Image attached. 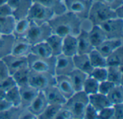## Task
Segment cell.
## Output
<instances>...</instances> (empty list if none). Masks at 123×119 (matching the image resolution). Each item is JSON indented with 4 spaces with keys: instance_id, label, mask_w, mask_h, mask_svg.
<instances>
[{
    "instance_id": "1",
    "label": "cell",
    "mask_w": 123,
    "mask_h": 119,
    "mask_svg": "<svg viewBox=\"0 0 123 119\" xmlns=\"http://www.w3.org/2000/svg\"><path fill=\"white\" fill-rule=\"evenodd\" d=\"M83 21L74 14L66 11L60 14H55L48 24L53 34L63 37L66 35L77 36L82 28Z\"/></svg>"
},
{
    "instance_id": "2",
    "label": "cell",
    "mask_w": 123,
    "mask_h": 119,
    "mask_svg": "<svg viewBox=\"0 0 123 119\" xmlns=\"http://www.w3.org/2000/svg\"><path fill=\"white\" fill-rule=\"evenodd\" d=\"M112 18H116L114 9L98 0L92 1L87 17V20L92 25H99L102 22Z\"/></svg>"
},
{
    "instance_id": "3",
    "label": "cell",
    "mask_w": 123,
    "mask_h": 119,
    "mask_svg": "<svg viewBox=\"0 0 123 119\" xmlns=\"http://www.w3.org/2000/svg\"><path fill=\"white\" fill-rule=\"evenodd\" d=\"M89 104V97L84 91L75 92L68 98L63 106L73 114L74 119H83L86 106Z\"/></svg>"
},
{
    "instance_id": "4",
    "label": "cell",
    "mask_w": 123,
    "mask_h": 119,
    "mask_svg": "<svg viewBox=\"0 0 123 119\" xmlns=\"http://www.w3.org/2000/svg\"><path fill=\"white\" fill-rule=\"evenodd\" d=\"M52 33V29L48 22L35 24L31 22L29 30L25 37L32 45L46 41Z\"/></svg>"
},
{
    "instance_id": "5",
    "label": "cell",
    "mask_w": 123,
    "mask_h": 119,
    "mask_svg": "<svg viewBox=\"0 0 123 119\" xmlns=\"http://www.w3.org/2000/svg\"><path fill=\"white\" fill-rule=\"evenodd\" d=\"M28 68L30 70L41 73H48L55 75V57H41L30 54L27 56Z\"/></svg>"
},
{
    "instance_id": "6",
    "label": "cell",
    "mask_w": 123,
    "mask_h": 119,
    "mask_svg": "<svg viewBox=\"0 0 123 119\" xmlns=\"http://www.w3.org/2000/svg\"><path fill=\"white\" fill-rule=\"evenodd\" d=\"M55 15L50 9L36 2H32L27 17L30 22L35 24H43L48 22Z\"/></svg>"
},
{
    "instance_id": "7",
    "label": "cell",
    "mask_w": 123,
    "mask_h": 119,
    "mask_svg": "<svg viewBox=\"0 0 123 119\" xmlns=\"http://www.w3.org/2000/svg\"><path fill=\"white\" fill-rule=\"evenodd\" d=\"M55 84V75L48 73H41L30 70L29 85L40 91H43L47 88Z\"/></svg>"
},
{
    "instance_id": "8",
    "label": "cell",
    "mask_w": 123,
    "mask_h": 119,
    "mask_svg": "<svg viewBox=\"0 0 123 119\" xmlns=\"http://www.w3.org/2000/svg\"><path fill=\"white\" fill-rule=\"evenodd\" d=\"M67 11L71 12L83 20L87 19L92 4L90 0H63Z\"/></svg>"
},
{
    "instance_id": "9",
    "label": "cell",
    "mask_w": 123,
    "mask_h": 119,
    "mask_svg": "<svg viewBox=\"0 0 123 119\" xmlns=\"http://www.w3.org/2000/svg\"><path fill=\"white\" fill-rule=\"evenodd\" d=\"M107 39H123V19L112 18L99 24Z\"/></svg>"
},
{
    "instance_id": "10",
    "label": "cell",
    "mask_w": 123,
    "mask_h": 119,
    "mask_svg": "<svg viewBox=\"0 0 123 119\" xmlns=\"http://www.w3.org/2000/svg\"><path fill=\"white\" fill-rule=\"evenodd\" d=\"M73 58L63 54L55 57V75H69L74 69Z\"/></svg>"
},
{
    "instance_id": "11",
    "label": "cell",
    "mask_w": 123,
    "mask_h": 119,
    "mask_svg": "<svg viewBox=\"0 0 123 119\" xmlns=\"http://www.w3.org/2000/svg\"><path fill=\"white\" fill-rule=\"evenodd\" d=\"M7 4L12 8V16L17 20L27 17L32 1V0H8Z\"/></svg>"
},
{
    "instance_id": "12",
    "label": "cell",
    "mask_w": 123,
    "mask_h": 119,
    "mask_svg": "<svg viewBox=\"0 0 123 119\" xmlns=\"http://www.w3.org/2000/svg\"><path fill=\"white\" fill-rule=\"evenodd\" d=\"M1 60L3 61V62L6 65L10 75H12L15 72H17L21 69L28 68L27 57H17V56H14L12 54H9V55L4 57Z\"/></svg>"
},
{
    "instance_id": "13",
    "label": "cell",
    "mask_w": 123,
    "mask_h": 119,
    "mask_svg": "<svg viewBox=\"0 0 123 119\" xmlns=\"http://www.w3.org/2000/svg\"><path fill=\"white\" fill-rule=\"evenodd\" d=\"M32 45L26 37H15L12 45L11 54L17 56L27 57L31 54Z\"/></svg>"
},
{
    "instance_id": "14",
    "label": "cell",
    "mask_w": 123,
    "mask_h": 119,
    "mask_svg": "<svg viewBox=\"0 0 123 119\" xmlns=\"http://www.w3.org/2000/svg\"><path fill=\"white\" fill-rule=\"evenodd\" d=\"M88 30L89 29L82 27L76 36L77 54H89L94 48L89 40Z\"/></svg>"
},
{
    "instance_id": "15",
    "label": "cell",
    "mask_w": 123,
    "mask_h": 119,
    "mask_svg": "<svg viewBox=\"0 0 123 119\" xmlns=\"http://www.w3.org/2000/svg\"><path fill=\"white\" fill-rule=\"evenodd\" d=\"M55 85L66 99L69 98L75 93L68 75H55Z\"/></svg>"
},
{
    "instance_id": "16",
    "label": "cell",
    "mask_w": 123,
    "mask_h": 119,
    "mask_svg": "<svg viewBox=\"0 0 123 119\" xmlns=\"http://www.w3.org/2000/svg\"><path fill=\"white\" fill-rule=\"evenodd\" d=\"M18 88L21 98L20 106L24 108H27L31 104L32 101L36 98L40 91L30 85H26Z\"/></svg>"
},
{
    "instance_id": "17",
    "label": "cell",
    "mask_w": 123,
    "mask_h": 119,
    "mask_svg": "<svg viewBox=\"0 0 123 119\" xmlns=\"http://www.w3.org/2000/svg\"><path fill=\"white\" fill-rule=\"evenodd\" d=\"M123 46V39H106L96 49L105 57L118 47Z\"/></svg>"
},
{
    "instance_id": "18",
    "label": "cell",
    "mask_w": 123,
    "mask_h": 119,
    "mask_svg": "<svg viewBox=\"0 0 123 119\" xmlns=\"http://www.w3.org/2000/svg\"><path fill=\"white\" fill-rule=\"evenodd\" d=\"M43 92L45 96L48 104L63 105L67 100L55 85L47 88Z\"/></svg>"
},
{
    "instance_id": "19",
    "label": "cell",
    "mask_w": 123,
    "mask_h": 119,
    "mask_svg": "<svg viewBox=\"0 0 123 119\" xmlns=\"http://www.w3.org/2000/svg\"><path fill=\"white\" fill-rule=\"evenodd\" d=\"M72 58L76 69L84 72L88 75L91 73L94 68L90 62L88 54H76Z\"/></svg>"
},
{
    "instance_id": "20",
    "label": "cell",
    "mask_w": 123,
    "mask_h": 119,
    "mask_svg": "<svg viewBox=\"0 0 123 119\" xmlns=\"http://www.w3.org/2000/svg\"><path fill=\"white\" fill-rule=\"evenodd\" d=\"M48 101L43 91H40L36 98L32 101L31 104L27 107V108L37 117L42 113L48 106Z\"/></svg>"
},
{
    "instance_id": "21",
    "label": "cell",
    "mask_w": 123,
    "mask_h": 119,
    "mask_svg": "<svg viewBox=\"0 0 123 119\" xmlns=\"http://www.w3.org/2000/svg\"><path fill=\"white\" fill-rule=\"evenodd\" d=\"M68 57H74L77 54L76 36L66 35L63 37L62 53Z\"/></svg>"
},
{
    "instance_id": "22",
    "label": "cell",
    "mask_w": 123,
    "mask_h": 119,
    "mask_svg": "<svg viewBox=\"0 0 123 119\" xmlns=\"http://www.w3.org/2000/svg\"><path fill=\"white\" fill-rule=\"evenodd\" d=\"M88 34L89 40L94 48L98 47L107 39L104 31L99 25H92L88 30Z\"/></svg>"
},
{
    "instance_id": "23",
    "label": "cell",
    "mask_w": 123,
    "mask_h": 119,
    "mask_svg": "<svg viewBox=\"0 0 123 119\" xmlns=\"http://www.w3.org/2000/svg\"><path fill=\"white\" fill-rule=\"evenodd\" d=\"M88 97H89V103L92 106H94L98 111L104 108L112 106L107 98V96L100 93H97L92 95H89L88 96Z\"/></svg>"
},
{
    "instance_id": "24",
    "label": "cell",
    "mask_w": 123,
    "mask_h": 119,
    "mask_svg": "<svg viewBox=\"0 0 123 119\" xmlns=\"http://www.w3.org/2000/svg\"><path fill=\"white\" fill-rule=\"evenodd\" d=\"M69 78L71 81L72 85L74 87V89L75 92L81 91L84 83L87 78L88 75L84 73V72L74 68V70L70 73L68 75Z\"/></svg>"
},
{
    "instance_id": "25",
    "label": "cell",
    "mask_w": 123,
    "mask_h": 119,
    "mask_svg": "<svg viewBox=\"0 0 123 119\" xmlns=\"http://www.w3.org/2000/svg\"><path fill=\"white\" fill-rule=\"evenodd\" d=\"M14 38L13 34H0V60L11 54Z\"/></svg>"
},
{
    "instance_id": "26",
    "label": "cell",
    "mask_w": 123,
    "mask_h": 119,
    "mask_svg": "<svg viewBox=\"0 0 123 119\" xmlns=\"http://www.w3.org/2000/svg\"><path fill=\"white\" fill-rule=\"evenodd\" d=\"M31 22L27 17L17 19L15 22L12 34L14 37H25L29 30Z\"/></svg>"
},
{
    "instance_id": "27",
    "label": "cell",
    "mask_w": 123,
    "mask_h": 119,
    "mask_svg": "<svg viewBox=\"0 0 123 119\" xmlns=\"http://www.w3.org/2000/svg\"><path fill=\"white\" fill-rule=\"evenodd\" d=\"M46 42L51 50L53 56L55 57L62 53L63 37L52 33L46 40Z\"/></svg>"
},
{
    "instance_id": "28",
    "label": "cell",
    "mask_w": 123,
    "mask_h": 119,
    "mask_svg": "<svg viewBox=\"0 0 123 119\" xmlns=\"http://www.w3.org/2000/svg\"><path fill=\"white\" fill-rule=\"evenodd\" d=\"M32 1L39 3L50 9L54 11L55 14H60L66 11L63 1L60 0H32Z\"/></svg>"
},
{
    "instance_id": "29",
    "label": "cell",
    "mask_w": 123,
    "mask_h": 119,
    "mask_svg": "<svg viewBox=\"0 0 123 119\" xmlns=\"http://www.w3.org/2000/svg\"><path fill=\"white\" fill-rule=\"evenodd\" d=\"M123 66H107V80L115 85H123Z\"/></svg>"
},
{
    "instance_id": "30",
    "label": "cell",
    "mask_w": 123,
    "mask_h": 119,
    "mask_svg": "<svg viewBox=\"0 0 123 119\" xmlns=\"http://www.w3.org/2000/svg\"><path fill=\"white\" fill-rule=\"evenodd\" d=\"M31 54L41 57H49L53 56L51 50L46 41L32 45Z\"/></svg>"
},
{
    "instance_id": "31",
    "label": "cell",
    "mask_w": 123,
    "mask_h": 119,
    "mask_svg": "<svg viewBox=\"0 0 123 119\" xmlns=\"http://www.w3.org/2000/svg\"><path fill=\"white\" fill-rule=\"evenodd\" d=\"M107 66H123V46L112 52L106 57Z\"/></svg>"
},
{
    "instance_id": "32",
    "label": "cell",
    "mask_w": 123,
    "mask_h": 119,
    "mask_svg": "<svg viewBox=\"0 0 123 119\" xmlns=\"http://www.w3.org/2000/svg\"><path fill=\"white\" fill-rule=\"evenodd\" d=\"M15 22L13 16L0 17V34H12Z\"/></svg>"
},
{
    "instance_id": "33",
    "label": "cell",
    "mask_w": 123,
    "mask_h": 119,
    "mask_svg": "<svg viewBox=\"0 0 123 119\" xmlns=\"http://www.w3.org/2000/svg\"><path fill=\"white\" fill-rule=\"evenodd\" d=\"M30 70L29 68L21 69L12 75L17 87H22L26 85H29V76Z\"/></svg>"
},
{
    "instance_id": "34",
    "label": "cell",
    "mask_w": 123,
    "mask_h": 119,
    "mask_svg": "<svg viewBox=\"0 0 123 119\" xmlns=\"http://www.w3.org/2000/svg\"><path fill=\"white\" fill-rule=\"evenodd\" d=\"M107 96L112 106L117 103H123V85H115Z\"/></svg>"
},
{
    "instance_id": "35",
    "label": "cell",
    "mask_w": 123,
    "mask_h": 119,
    "mask_svg": "<svg viewBox=\"0 0 123 119\" xmlns=\"http://www.w3.org/2000/svg\"><path fill=\"white\" fill-rule=\"evenodd\" d=\"M88 55L93 68L107 67L106 57H104L96 48H94L88 54Z\"/></svg>"
},
{
    "instance_id": "36",
    "label": "cell",
    "mask_w": 123,
    "mask_h": 119,
    "mask_svg": "<svg viewBox=\"0 0 123 119\" xmlns=\"http://www.w3.org/2000/svg\"><path fill=\"white\" fill-rule=\"evenodd\" d=\"M99 83L97 80H96L91 76L88 75L84 83L82 91H84L87 96L97 93H98Z\"/></svg>"
},
{
    "instance_id": "37",
    "label": "cell",
    "mask_w": 123,
    "mask_h": 119,
    "mask_svg": "<svg viewBox=\"0 0 123 119\" xmlns=\"http://www.w3.org/2000/svg\"><path fill=\"white\" fill-rule=\"evenodd\" d=\"M62 106L59 104H48L45 110L37 117V119H55Z\"/></svg>"
},
{
    "instance_id": "38",
    "label": "cell",
    "mask_w": 123,
    "mask_h": 119,
    "mask_svg": "<svg viewBox=\"0 0 123 119\" xmlns=\"http://www.w3.org/2000/svg\"><path fill=\"white\" fill-rule=\"evenodd\" d=\"M24 107L12 106L8 109L0 112V119H19Z\"/></svg>"
},
{
    "instance_id": "39",
    "label": "cell",
    "mask_w": 123,
    "mask_h": 119,
    "mask_svg": "<svg viewBox=\"0 0 123 119\" xmlns=\"http://www.w3.org/2000/svg\"><path fill=\"white\" fill-rule=\"evenodd\" d=\"M4 98L12 105L14 106H19L21 103L20 93L19 91V88L15 86L12 89L9 90L5 93Z\"/></svg>"
},
{
    "instance_id": "40",
    "label": "cell",
    "mask_w": 123,
    "mask_h": 119,
    "mask_svg": "<svg viewBox=\"0 0 123 119\" xmlns=\"http://www.w3.org/2000/svg\"><path fill=\"white\" fill-rule=\"evenodd\" d=\"M99 83L107 80V67L94 68L91 73L89 75Z\"/></svg>"
},
{
    "instance_id": "41",
    "label": "cell",
    "mask_w": 123,
    "mask_h": 119,
    "mask_svg": "<svg viewBox=\"0 0 123 119\" xmlns=\"http://www.w3.org/2000/svg\"><path fill=\"white\" fill-rule=\"evenodd\" d=\"M15 86H17V85L12 75L8 76L7 78H6L0 82V90L4 91V93H6V91H8L9 90L12 89Z\"/></svg>"
},
{
    "instance_id": "42",
    "label": "cell",
    "mask_w": 123,
    "mask_h": 119,
    "mask_svg": "<svg viewBox=\"0 0 123 119\" xmlns=\"http://www.w3.org/2000/svg\"><path fill=\"white\" fill-rule=\"evenodd\" d=\"M115 85L112 83L111 81L106 80L105 81L100 82L99 83V89H98V93H100L104 95H107L110 91L114 88Z\"/></svg>"
},
{
    "instance_id": "43",
    "label": "cell",
    "mask_w": 123,
    "mask_h": 119,
    "mask_svg": "<svg viewBox=\"0 0 123 119\" xmlns=\"http://www.w3.org/2000/svg\"><path fill=\"white\" fill-rule=\"evenodd\" d=\"M114 110L112 106L104 108L99 111L97 119H113Z\"/></svg>"
},
{
    "instance_id": "44",
    "label": "cell",
    "mask_w": 123,
    "mask_h": 119,
    "mask_svg": "<svg viewBox=\"0 0 123 119\" xmlns=\"http://www.w3.org/2000/svg\"><path fill=\"white\" fill-rule=\"evenodd\" d=\"M98 112L99 111L89 103L85 108L83 119H97Z\"/></svg>"
},
{
    "instance_id": "45",
    "label": "cell",
    "mask_w": 123,
    "mask_h": 119,
    "mask_svg": "<svg viewBox=\"0 0 123 119\" xmlns=\"http://www.w3.org/2000/svg\"><path fill=\"white\" fill-rule=\"evenodd\" d=\"M55 119H74V116L71 112L63 105L55 116Z\"/></svg>"
},
{
    "instance_id": "46",
    "label": "cell",
    "mask_w": 123,
    "mask_h": 119,
    "mask_svg": "<svg viewBox=\"0 0 123 119\" xmlns=\"http://www.w3.org/2000/svg\"><path fill=\"white\" fill-rule=\"evenodd\" d=\"M114 110L113 119H123V103H117L112 105Z\"/></svg>"
},
{
    "instance_id": "47",
    "label": "cell",
    "mask_w": 123,
    "mask_h": 119,
    "mask_svg": "<svg viewBox=\"0 0 123 119\" xmlns=\"http://www.w3.org/2000/svg\"><path fill=\"white\" fill-rule=\"evenodd\" d=\"M112 9L123 5V0H98Z\"/></svg>"
},
{
    "instance_id": "48",
    "label": "cell",
    "mask_w": 123,
    "mask_h": 119,
    "mask_svg": "<svg viewBox=\"0 0 123 119\" xmlns=\"http://www.w3.org/2000/svg\"><path fill=\"white\" fill-rule=\"evenodd\" d=\"M9 16H12V10L10 6L7 3L0 5V17Z\"/></svg>"
},
{
    "instance_id": "49",
    "label": "cell",
    "mask_w": 123,
    "mask_h": 119,
    "mask_svg": "<svg viewBox=\"0 0 123 119\" xmlns=\"http://www.w3.org/2000/svg\"><path fill=\"white\" fill-rule=\"evenodd\" d=\"M19 119H37V117L27 108H24L20 113Z\"/></svg>"
},
{
    "instance_id": "50",
    "label": "cell",
    "mask_w": 123,
    "mask_h": 119,
    "mask_svg": "<svg viewBox=\"0 0 123 119\" xmlns=\"http://www.w3.org/2000/svg\"><path fill=\"white\" fill-rule=\"evenodd\" d=\"M9 75H10L9 73V71H8L6 65H4L3 61L1 60H0V82L2 81L4 79H5L6 78H7Z\"/></svg>"
},
{
    "instance_id": "51",
    "label": "cell",
    "mask_w": 123,
    "mask_h": 119,
    "mask_svg": "<svg viewBox=\"0 0 123 119\" xmlns=\"http://www.w3.org/2000/svg\"><path fill=\"white\" fill-rule=\"evenodd\" d=\"M11 106H12V105L5 98L0 99V112H2L5 110L8 109Z\"/></svg>"
},
{
    "instance_id": "52",
    "label": "cell",
    "mask_w": 123,
    "mask_h": 119,
    "mask_svg": "<svg viewBox=\"0 0 123 119\" xmlns=\"http://www.w3.org/2000/svg\"><path fill=\"white\" fill-rule=\"evenodd\" d=\"M116 18L123 19V5L118 6L115 9H114Z\"/></svg>"
},
{
    "instance_id": "53",
    "label": "cell",
    "mask_w": 123,
    "mask_h": 119,
    "mask_svg": "<svg viewBox=\"0 0 123 119\" xmlns=\"http://www.w3.org/2000/svg\"><path fill=\"white\" fill-rule=\"evenodd\" d=\"M5 96V93L4 91H2L1 90H0V99L4 98Z\"/></svg>"
},
{
    "instance_id": "54",
    "label": "cell",
    "mask_w": 123,
    "mask_h": 119,
    "mask_svg": "<svg viewBox=\"0 0 123 119\" xmlns=\"http://www.w3.org/2000/svg\"><path fill=\"white\" fill-rule=\"evenodd\" d=\"M8 1V0H0V5H2V4H6Z\"/></svg>"
},
{
    "instance_id": "55",
    "label": "cell",
    "mask_w": 123,
    "mask_h": 119,
    "mask_svg": "<svg viewBox=\"0 0 123 119\" xmlns=\"http://www.w3.org/2000/svg\"><path fill=\"white\" fill-rule=\"evenodd\" d=\"M90 1H94V0H90Z\"/></svg>"
}]
</instances>
